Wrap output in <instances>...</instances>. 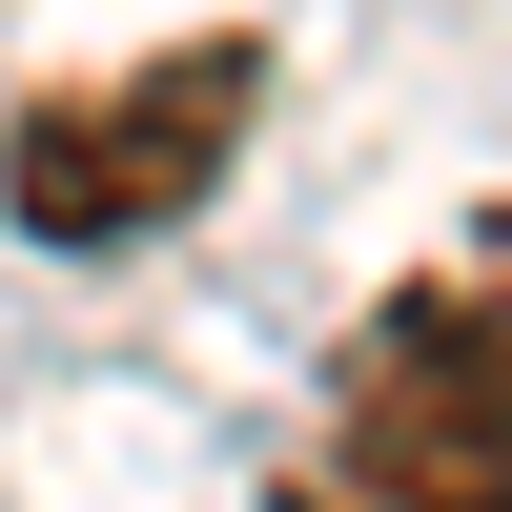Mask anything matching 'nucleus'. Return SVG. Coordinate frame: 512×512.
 <instances>
[{"mask_svg": "<svg viewBox=\"0 0 512 512\" xmlns=\"http://www.w3.org/2000/svg\"><path fill=\"white\" fill-rule=\"evenodd\" d=\"M246 123H267V41L246 21L144 41V62H82V82L0 103V205H21V246H164L185 205H226Z\"/></svg>", "mask_w": 512, "mask_h": 512, "instance_id": "nucleus-1", "label": "nucleus"}, {"mask_svg": "<svg viewBox=\"0 0 512 512\" xmlns=\"http://www.w3.org/2000/svg\"><path fill=\"white\" fill-rule=\"evenodd\" d=\"M287 512H512V267H431L328 349Z\"/></svg>", "mask_w": 512, "mask_h": 512, "instance_id": "nucleus-2", "label": "nucleus"}]
</instances>
